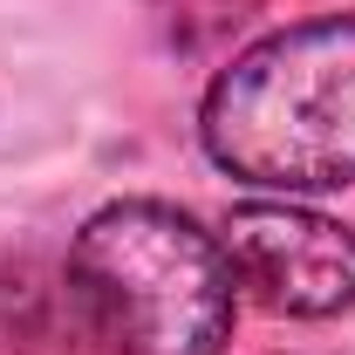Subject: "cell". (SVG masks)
I'll return each mask as SVG.
<instances>
[{
    "mask_svg": "<svg viewBox=\"0 0 355 355\" xmlns=\"http://www.w3.org/2000/svg\"><path fill=\"white\" fill-rule=\"evenodd\" d=\"M198 144L260 191L355 184V14H314L239 48L198 103Z\"/></svg>",
    "mask_w": 355,
    "mask_h": 355,
    "instance_id": "obj_1",
    "label": "cell"
},
{
    "mask_svg": "<svg viewBox=\"0 0 355 355\" xmlns=\"http://www.w3.org/2000/svg\"><path fill=\"white\" fill-rule=\"evenodd\" d=\"M69 287L103 355H225L239 280L225 239L164 198L89 212L69 246Z\"/></svg>",
    "mask_w": 355,
    "mask_h": 355,
    "instance_id": "obj_2",
    "label": "cell"
},
{
    "mask_svg": "<svg viewBox=\"0 0 355 355\" xmlns=\"http://www.w3.org/2000/svg\"><path fill=\"white\" fill-rule=\"evenodd\" d=\"M219 239L239 294H253L260 308L294 314V321H328L355 308V225L314 205L253 198L225 212Z\"/></svg>",
    "mask_w": 355,
    "mask_h": 355,
    "instance_id": "obj_3",
    "label": "cell"
},
{
    "mask_svg": "<svg viewBox=\"0 0 355 355\" xmlns=\"http://www.w3.org/2000/svg\"><path fill=\"white\" fill-rule=\"evenodd\" d=\"M144 7H150L157 35L191 55V48H212V42H225L232 28H246L260 0H144Z\"/></svg>",
    "mask_w": 355,
    "mask_h": 355,
    "instance_id": "obj_4",
    "label": "cell"
}]
</instances>
